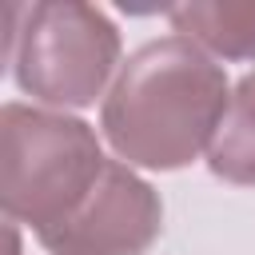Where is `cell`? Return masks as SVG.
Returning <instances> with one entry per match:
<instances>
[{
	"instance_id": "obj_6",
	"label": "cell",
	"mask_w": 255,
	"mask_h": 255,
	"mask_svg": "<svg viewBox=\"0 0 255 255\" xmlns=\"http://www.w3.org/2000/svg\"><path fill=\"white\" fill-rule=\"evenodd\" d=\"M207 171L235 187H255V72L231 88L227 116L207 151Z\"/></svg>"
},
{
	"instance_id": "obj_1",
	"label": "cell",
	"mask_w": 255,
	"mask_h": 255,
	"mask_svg": "<svg viewBox=\"0 0 255 255\" xmlns=\"http://www.w3.org/2000/svg\"><path fill=\"white\" fill-rule=\"evenodd\" d=\"M231 84L215 56L187 36L139 44L100 100V131L128 167L179 171L211 151Z\"/></svg>"
},
{
	"instance_id": "obj_3",
	"label": "cell",
	"mask_w": 255,
	"mask_h": 255,
	"mask_svg": "<svg viewBox=\"0 0 255 255\" xmlns=\"http://www.w3.org/2000/svg\"><path fill=\"white\" fill-rule=\"evenodd\" d=\"M120 28L84 0L8 4L4 60L16 88L52 112L92 108L120 72Z\"/></svg>"
},
{
	"instance_id": "obj_4",
	"label": "cell",
	"mask_w": 255,
	"mask_h": 255,
	"mask_svg": "<svg viewBox=\"0 0 255 255\" xmlns=\"http://www.w3.org/2000/svg\"><path fill=\"white\" fill-rule=\"evenodd\" d=\"M163 227L159 191L124 159H108L92 195L56 231L40 235L48 255H147Z\"/></svg>"
},
{
	"instance_id": "obj_5",
	"label": "cell",
	"mask_w": 255,
	"mask_h": 255,
	"mask_svg": "<svg viewBox=\"0 0 255 255\" xmlns=\"http://www.w3.org/2000/svg\"><path fill=\"white\" fill-rule=\"evenodd\" d=\"M175 36H187L207 56L219 60H255V0H223V4H175L167 8Z\"/></svg>"
},
{
	"instance_id": "obj_2",
	"label": "cell",
	"mask_w": 255,
	"mask_h": 255,
	"mask_svg": "<svg viewBox=\"0 0 255 255\" xmlns=\"http://www.w3.org/2000/svg\"><path fill=\"white\" fill-rule=\"evenodd\" d=\"M108 167L92 124L68 112L4 104L0 112V203L12 223L56 231L92 195Z\"/></svg>"
}]
</instances>
